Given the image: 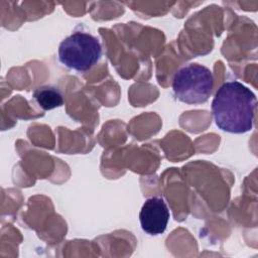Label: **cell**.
<instances>
[{"label": "cell", "mask_w": 258, "mask_h": 258, "mask_svg": "<svg viewBox=\"0 0 258 258\" xmlns=\"http://www.w3.org/2000/svg\"><path fill=\"white\" fill-rule=\"evenodd\" d=\"M256 102L255 94L243 84L237 81L224 83L212 102L216 125L221 130L234 134L252 130Z\"/></svg>", "instance_id": "1"}, {"label": "cell", "mask_w": 258, "mask_h": 258, "mask_svg": "<svg viewBox=\"0 0 258 258\" xmlns=\"http://www.w3.org/2000/svg\"><path fill=\"white\" fill-rule=\"evenodd\" d=\"M214 87V76L210 69L199 63H189L178 70L172 79L175 97L189 105L208 101Z\"/></svg>", "instance_id": "2"}, {"label": "cell", "mask_w": 258, "mask_h": 258, "mask_svg": "<svg viewBox=\"0 0 258 258\" xmlns=\"http://www.w3.org/2000/svg\"><path fill=\"white\" fill-rule=\"evenodd\" d=\"M102 45L94 35L77 31L66 37L58 46V59L77 72L91 70L101 58Z\"/></svg>", "instance_id": "3"}, {"label": "cell", "mask_w": 258, "mask_h": 258, "mask_svg": "<svg viewBox=\"0 0 258 258\" xmlns=\"http://www.w3.org/2000/svg\"><path fill=\"white\" fill-rule=\"evenodd\" d=\"M169 217V210L164 200L159 197H152L142 205L139 221L145 233L156 236L165 231Z\"/></svg>", "instance_id": "4"}, {"label": "cell", "mask_w": 258, "mask_h": 258, "mask_svg": "<svg viewBox=\"0 0 258 258\" xmlns=\"http://www.w3.org/2000/svg\"><path fill=\"white\" fill-rule=\"evenodd\" d=\"M33 98L38 106L47 111L63 104V97L60 91L53 86H42L33 92Z\"/></svg>", "instance_id": "5"}]
</instances>
